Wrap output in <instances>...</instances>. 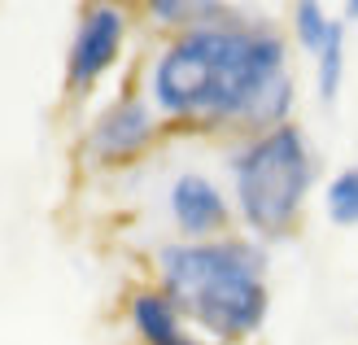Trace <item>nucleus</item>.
Here are the masks:
<instances>
[{
    "label": "nucleus",
    "instance_id": "5",
    "mask_svg": "<svg viewBox=\"0 0 358 345\" xmlns=\"http://www.w3.org/2000/svg\"><path fill=\"white\" fill-rule=\"evenodd\" d=\"M153 132H157L153 105L145 97H122L92 122V132H87V153H92L101 167H127V162H136L149 149Z\"/></svg>",
    "mask_w": 358,
    "mask_h": 345
},
{
    "label": "nucleus",
    "instance_id": "9",
    "mask_svg": "<svg viewBox=\"0 0 358 345\" xmlns=\"http://www.w3.org/2000/svg\"><path fill=\"white\" fill-rule=\"evenodd\" d=\"M341 79H345V22L336 17L328 44L315 52V83H319V101L324 105L341 97Z\"/></svg>",
    "mask_w": 358,
    "mask_h": 345
},
{
    "label": "nucleus",
    "instance_id": "4",
    "mask_svg": "<svg viewBox=\"0 0 358 345\" xmlns=\"http://www.w3.org/2000/svg\"><path fill=\"white\" fill-rule=\"evenodd\" d=\"M122 44H127V9L118 0H105V5H87L75 40L66 52V87L87 92L92 83H101L122 57Z\"/></svg>",
    "mask_w": 358,
    "mask_h": 345
},
{
    "label": "nucleus",
    "instance_id": "12",
    "mask_svg": "<svg viewBox=\"0 0 358 345\" xmlns=\"http://www.w3.org/2000/svg\"><path fill=\"white\" fill-rule=\"evenodd\" d=\"M345 17H358V0H345Z\"/></svg>",
    "mask_w": 358,
    "mask_h": 345
},
{
    "label": "nucleus",
    "instance_id": "6",
    "mask_svg": "<svg viewBox=\"0 0 358 345\" xmlns=\"http://www.w3.org/2000/svg\"><path fill=\"white\" fill-rule=\"evenodd\" d=\"M171 219L175 227L188 236V241H214V236H223L227 223H231V206H227V197L219 192V184L206 175H179L175 184H171Z\"/></svg>",
    "mask_w": 358,
    "mask_h": 345
},
{
    "label": "nucleus",
    "instance_id": "11",
    "mask_svg": "<svg viewBox=\"0 0 358 345\" xmlns=\"http://www.w3.org/2000/svg\"><path fill=\"white\" fill-rule=\"evenodd\" d=\"M332 22H336V17H332L324 5H319V0H297V5H293V40L306 48L310 57L328 44Z\"/></svg>",
    "mask_w": 358,
    "mask_h": 345
},
{
    "label": "nucleus",
    "instance_id": "7",
    "mask_svg": "<svg viewBox=\"0 0 358 345\" xmlns=\"http://www.w3.org/2000/svg\"><path fill=\"white\" fill-rule=\"evenodd\" d=\"M131 328L145 345H219L210 337H196V328L175 311L162 288H140L131 297Z\"/></svg>",
    "mask_w": 358,
    "mask_h": 345
},
{
    "label": "nucleus",
    "instance_id": "3",
    "mask_svg": "<svg viewBox=\"0 0 358 345\" xmlns=\"http://www.w3.org/2000/svg\"><path fill=\"white\" fill-rule=\"evenodd\" d=\"M315 184V153L306 132L293 122L249 136L231 157V197L236 214L258 241H280L301 223Z\"/></svg>",
    "mask_w": 358,
    "mask_h": 345
},
{
    "label": "nucleus",
    "instance_id": "8",
    "mask_svg": "<svg viewBox=\"0 0 358 345\" xmlns=\"http://www.w3.org/2000/svg\"><path fill=\"white\" fill-rule=\"evenodd\" d=\"M145 5V13L153 17L157 27H166V31H192V27H206L214 22L223 9H219V0H140Z\"/></svg>",
    "mask_w": 358,
    "mask_h": 345
},
{
    "label": "nucleus",
    "instance_id": "2",
    "mask_svg": "<svg viewBox=\"0 0 358 345\" xmlns=\"http://www.w3.org/2000/svg\"><path fill=\"white\" fill-rule=\"evenodd\" d=\"M157 288L175 302V311L219 345L249 341L271 311L266 253L258 241L214 236L166 245L157 253Z\"/></svg>",
    "mask_w": 358,
    "mask_h": 345
},
{
    "label": "nucleus",
    "instance_id": "13",
    "mask_svg": "<svg viewBox=\"0 0 358 345\" xmlns=\"http://www.w3.org/2000/svg\"><path fill=\"white\" fill-rule=\"evenodd\" d=\"M87 5H105V0H87Z\"/></svg>",
    "mask_w": 358,
    "mask_h": 345
},
{
    "label": "nucleus",
    "instance_id": "10",
    "mask_svg": "<svg viewBox=\"0 0 358 345\" xmlns=\"http://www.w3.org/2000/svg\"><path fill=\"white\" fill-rule=\"evenodd\" d=\"M324 210L336 227H358V167H345L328 179Z\"/></svg>",
    "mask_w": 358,
    "mask_h": 345
},
{
    "label": "nucleus",
    "instance_id": "1",
    "mask_svg": "<svg viewBox=\"0 0 358 345\" xmlns=\"http://www.w3.org/2000/svg\"><path fill=\"white\" fill-rule=\"evenodd\" d=\"M149 97L157 114L188 127H236L245 136L284 127L293 110L284 35L236 17L179 31L153 62Z\"/></svg>",
    "mask_w": 358,
    "mask_h": 345
}]
</instances>
